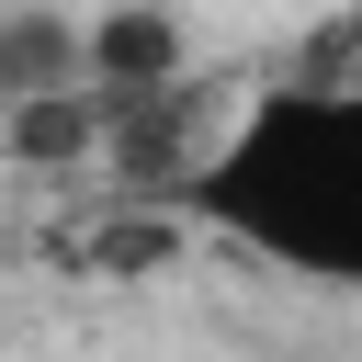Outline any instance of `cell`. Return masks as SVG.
<instances>
[{"mask_svg": "<svg viewBox=\"0 0 362 362\" xmlns=\"http://www.w3.org/2000/svg\"><path fill=\"white\" fill-rule=\"evenodd\" d=\"M181 215L215 249H238V260H260L305 294L362 305V68L249 90L192 147Z\"/></svg>", "mask_w": 362, "mask_h": 362, "instance_id": "obj_1", "label": "cell"}, {"mask_svg": "<svg viewBox=\"0 0 362 362\" xmlns=\"http://www.w3.org/2000/svg\"><path fill=\"white\" fill-rule=\"evenodd\" d=\"M68 90H90L79 79V11L0 0V124H23L34 102H68Z\"/></svg>", "mask_w": 362, "mask_h": 362, "instance_id": "obj_2", "label": "cell"}]
</instances>
